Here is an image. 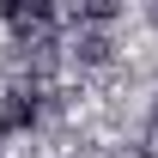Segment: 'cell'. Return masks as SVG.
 I'll return each instance as SVG.
<instances>
[{
    "label": "cell",
    "mask_w": 158,
    "mask_h": 158,
    "mask_svg": "<svg viewBox=\"0 0 158 158\" xmlns=\"http://www.w3.org/2000/svg\"><path fill=\"white\" fill-rule=\"evenodd\" d=\"M122 158H146V152H122Z\"/></svg>",
    "instance_id": "obj_6"
},
{
    "label": "cell",
    "mask_w": 158,
    "mask_h": 158,
    "mask_svg": "<svg viewBox=\"0 0 158 158\" xmlns=\"http://www.w3.org/2000/svg\"><path fill=\"white\" fill-rule=\"evenodd\" d=\"M116 12H122L116 0H79V19H85V24H110Z\"/></svg>",
    "instance_id": "obj_4"
},
{
    "label": "cell",
    "mask_w": 158,
    "mask_h": 158,
    "mask_svg": "<svg viewBox=\"0 0 158 158\" xmlns=\"http://www.w3.org/2000/svg\"><path fill=\"white\" fill-rule=\"evenodd\" d=\"M152 152H158V103H152Z\"/></svg>",
    "instance_id": "obj_5"
},
{
    "label": "cell",
    "mask_w": 158,
    "mask_h": 158,
    "mask_svg": "<svg viewBox=\"0 0 158 158\" xmlns=\"http://www.w3.org/2000/svg\"><path fill=\"white\" fill-rule=\"evenodd\" d=\"M31 122H37V98L31 91H6L0 98V134H24Z\"/></svg>",
    "instance_id": "obj_1"
},
{
    "label": "cell",
    "mask_w": 158,
    "mask_h": 158,
    "mask_svg": "<svg viewBox=\"0 0 158 158\" xmlns=\"http://www.w3.org/2000/svg\"><path fill=\"white\" fill-rule=\"evenodd\" d=\"M110 49H116V43L103 37V31H79V37H73V55L85 61V67H103V61H110Z\"/></svg>",
    "instance_id": "obj_3"
},
{
    "label": "cell",
    "mask_w": 158,
    "mask_h": 158,
    "mask_svg": "<svg viewBox=\"0 0 158 158\" xmlns=\"http://www.w3.org/2000/svg\"><path fill=\"white\" fill-rule=\"evenodd\" d=\"M0 19L19 24L24 37H31V24H49V19H55V6H49V0H0Z\"/></svg>",
    "instance_id": "obj_2"
}]
</instances>
